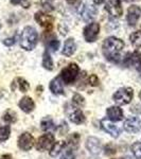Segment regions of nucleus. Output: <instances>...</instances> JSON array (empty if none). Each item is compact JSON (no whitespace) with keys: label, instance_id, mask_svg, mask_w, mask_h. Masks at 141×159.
<instances>
[{"label":"nucleus","instance_id":"obj_27","mask_svg":"<svg viewBox=\"0 0 141 159\" xmlns=\"http://www.w3.org/2000/svg\"><path fill=\"white\" fill-rule=\"evenodd\" d=\"M16 82H17L16 84L18 85L19 89H20V90H21L22 92H27L28 90H29L30 85H29V83H28V82L25 81V79L18 78V79H16Z\"/></svg>","mask_w":141,"mask_h":159},{"label":"nucleus","instance_id":"obj_20","mask_svg":"<svg viewBox=\"0 0 141 159\" xmlns=\"http://www.w3.org/2000/svg\"><path fill=\"white\" fill-rule=\"evenodd\" d=\"M76 46L74 43L73 38H68L67 40L64 43V49H63V54L65 56H71L75 52Z\"/></svg>","mask_w":141,"mask_h":159},{"label":"nucleus","instance_id":"obj_29","mask_svg":"<svg viewBox=\"0 0 141 159\" xmlns=\"http://www.w3.org/2000/svg\"><path fill=\"white\" fill-rule=\"evenodd\" d=\"M72 103L75 105V106L80 107L82 105H84V98L79 93H75L72 97Z\"/></svg>","mask_w":141,"mask_h":159},{"label":"nucleus","instance_id":"obj_32","mask_svg":"<svg viewBox=\"0 0 141 159\" xmlns=\"http://www.w3.org/2000/svg\"><path fill=\"white\" fill-rule=\"evenodd\" d=\"M48 46H49V48L52 51H57L58 47H60V42H58L57 39H52V40H50V42H49Z\"/></svg>","mask_w":141,"mask_h":159},{"label":"nucleus","instance_id":"obj_35","mask_svg":"<svg viewBox=\"0 0 141 159\" xmlns=\"http://www.w3.org/2000/svg\"><path fill=\"white\" fill-rule=\"evenodd\" d=\"M15 37H10V38H7V39L3 40V43L6 46H7V47H11V46H13L15 43Z\"/></svg>","mask_w":141,"mask_h":159},{"label":"nucleus","instance_id":"obj_41","mask_svg":"<svg viewBox=\"0 0 141 159\" xmlns=\"http://www.w3.org/2000/svg\"><path fill=\"white\" fill-rule=\"evenodd\" d=\"M139 97H140V99H141V91H140V93H139Z\"/></svg>","mask_w":141,"mask_h":159},{"label":"nucleus","instance_id":"obj_36","mask_svg":"<svg viewBox=\"0 0 141 159\" xmlns=\"http://www.w3.org/2000/svg\"><path fill=\"white\" fill-rule=\"evenodd\" d=\"M105 150H106V154H108V155H111V154H115L116 153V148H114V145L112 144H108L106 148H105Z\"/></svg>","mask_w":141,"mask_h":159},{"label":"nucleus","instance_id":"obj_31","mask_svg":"<svg viewBox=\"0 0 141 159\" xmlns=\"http://www.w3.org/2000/svg\"><path fill=\"white\" fill-rule=\"evenodd\" d=\"M13 4H20L24 7H30V0H11Z\"/></svg>","mask_w":141,"mask_h":159},{"label":"nucleus","instance_id":"obj_34","mask_svg":"<svg viewBox=\"0 0 141 159\" xmlns=\"http://www.w3.org/2000/svg\"><path fill=\"white\" fill-rule=\"evenodd\" d=\"M61 159H75V157H74L72 151L68 150V151H66V152L63 154V156L61 157Z\"/></svg>","mask_w":141,"mask_h":159},{"label":"nucleus","instance_id":"obj_12","mask_svg":"<svg viewBox=\"0 0 141 159\" xmlns=\"http://www.w3.org/2000/svg\"><path fill=\"white\" fill-rule=\"evenodd\" d=\"M124 129L129 133L135 134L141 129V120L137 117H130L124 121Z\"/></svg>","mask_w":141,"mask_h":159},{"label":"nucleus","instance_id":"obj_7","mask_svg":"<svg viewBox=\"0 0 141 159\" xmlns=\"http://www.w3.org/2000/svg\"><path fill=\"white\" fill-rule=\"evenodd\" d=\"M35 20H36L38 24L42 25L47 32L52 30L54 18H53L51 15L46 14V13H43V12H37L36 14H35Z\"/></svg>","mask_w":141,"mask_h":159},{"label":"nucleus","instance_id":"obj_1","mask_svg":"<svg viewBox=\"0 0 141 159\" xmlns=\"http://www.w3.org/2000/svg\"><path fill=\"white\" fill-rule=\"evenodd\" d=\"M123 49H124V42L114 36L106 38L102 46L105 58L112 63H119L121 61Z\"/></svg>","mask_w":141,"mask_h":159},{"label":"nucleus","instance_id":"obj_5","mask_svg":"<svg viewBox=\"0 0 141 159\" xmlns=\"http://www.w3.org/2000/svg\"><path fill=\"white\" fill-rule=\"evenodd\" d=\"M79 11V15L81 16V18L84 20V21H90L96 17L97 15V7L92 4H88V3H82L80 4L78 9Z\"/></svg>","mask_w":141,"mask_h":159},{"label":"nucleus","instance_id":"obj_6","mask_svg":"<svg viewBox=\"0 0 141 159\" xmlns=\"http://www.w3.org/2000/svg\"><path fill=\"white\" fill-rule=\"evenodd\" d=\"M100 33V25L98 22H91V24L87 25L83 30L84 38L87 43H93L97 40Z\"/></svg>","mask_w":141,"mask_h":159},{"label":"nucleus","instance_id":"obj_25","mask_svg":"<svg viewBox=\"0 0 141 159\" xmlns=\"http://www.w3.org/2000/svg\"><path fill=\"white\" fill-rule=\"evenodd\" d=\"M10 135H11V129L9 125L0 127V143L9 139Z\"/></svg>","mask_w":141,"mask_h":159},{"label":"nucleus","instance_id":"obj_19","mask_svg":"<svg viewBox=\"0 0 141 159\" xmlns=\"http://www.w3.org/2000/svg\"><path fill=\"white\" fill-rule=\"evenodd\" d=\"M69 119L73 123H75V124H82V123L85 121V117H84L83 111L79 108L72 109L69 112Z\"/></svg>","mask_w":141,"mask_h":159},{"label":"nucleus","instance_id":"obj_13","mask_svg":"<svg viewBox=\"0 0 141 159\" xmlns=\"http://www.w3.org/2000/svg\"><path fill=\"white\" fill-rule=\"evenodd\" d=\"M141 17V9L138 6H130L127 10L126 20L130 27H134Z\"/></svg>","mask_w":141,"mask_h":159},{"label":"nucleus","instance_id":"obj_8","mask_svg":"<svg viewBox=\"0 0 141 159\" xmlns=\"http://www.w3.org/2000/svg\"><path fill=\"white\" fill-rule=\"evenodd\" d=\"M105 10L109 13V15L112 17H120L123 13L121 1L120 0H107L105 4Z\"/></svg>","mask_w":141,"mask_h":159},{"label":"nucleus","instance_id":"obj_9","mask_svg":"<svg viewBox=\"0 0 141 159\" xmlns=\"http://www.w3.org/2000/svg\"><path fill=\"white\" fill-rule=\"evenodd\" d=\"M55 143L54 136L52 134H46L42 136V137L38 139L36 143V150L37 151H47L50 150L53 147V144Z\"/></svg>","mask_w":141,"mask_h":159},{"label":"nucleus","instance_id":"obj_40","mask_svg":"<svg viewBox=\"0 0 141 159\" xmlns=\"http://www.w3.org/2000/svg\"><path fill=\"white\" fill-rule=\"evenodd\" d=\"M125 2H133V1H136V0H123Z\"/></svg>","mask_w":141,"mask_h":159},{"label":"nucleus","instance_id":"obj_16","mask_svg":"<svg viewBox=\"0 0 141 159\" xmlns=\"http://www.w3.org/2000/svg\"><path fill=\"white\" fill-rule=\"evenodd\" d=\"M107 117L111 120V121H121L123 119V111L120 107L118 106H111L106 110Z\"/></svg>","mask_w":141,"mask_h":159},{"label":"nucleus","instance_id":"obj_28","mask_svg":"<svg viewBox=\"0 0 141 159\" xmlns=\"http://www.w3.org/2000/svg\"><path fill=\"white\" fill-rule=\"evenodd\" d=\"M132 152L137 159H141V142H135L132 145Z\"/></svg>","mask_w":141,"mask_h":159},{"label":"nucleus","instance_id":"obj_3","mask_svg":"<svg viewBox=\"0 0 141 159\" xmlns=\"http://www.w3.org/2000/svg\"><path fill=\"white\" fill-rule=\"evenodd\" d=\"M80 72V68L75 63L69 64L67 67H65L61 72V79L65 84H71L75 81L76 76Z\"/></svg>","mask_w":141,"mask_h":159},{"label":"nucleus","instance_id":"obj_22","mask_svg":"<svg viewBox=\"0 0 141 159\" xmlns=\"http://www.w3.org/2000/svg\"><path fill=\"white\" fill-rule=\"evenodd\" d=\"M40 126H42V129L45 130V132H50V130L56 129L54 122L52 121L51 118H45V119H43L42 123H40Z\"/></svg>","mask_w":141,"mask_h":159},{"label":"nucleus","instance_id":"obj_26","mask_svg":"<svg viewBox=\"0 0 141 159\" xmlns=\"http://www.w3.org/2000/svg\"><path fill=\"white\" fill-rule=\"evenodd\" d=\"M2 119L7 123H13L16 121V114H15L13 110H7V111H6V114L3 115Z\"/></svg>","mask_w":141,"mask_h":159},{"label":"nucleus","instance_id":"obj_37","mask_svg":"<svg viewBox=\"0 0 141 159\" xmlns=\"http://www.w3.org/2000/svg\"><path fill=\"white\" fill-rule=\"evenodd\" d=\"M0 159H12V156L9 155V154H6V155H2Z\"/></svg>","mask_w":141,"mask_h":159},{"label":"nucleus","instance_id":"obj_39","mask_svg":"<svg viewBox=\"0 0 141 159\" xmlns=\"http://www.w3.org/2000/svg\"><path fill=\"white\" fill-rule=\"evenodd\" d=\"M67 2H69V3H74V2L76 1V0H66Z\"/></svg>","mask_w":141,"mask_h":159},{"label":"nucleus","instance_id":"obj_15","mask_svg":"<svg viewBox=\"0 0 141 159\" xmlns=\"http://www.w3.org/2000/svg\"><path fill=\"white\" fill-rule=\"evenodd\" d=\"M86 148L92 155H98L101 152V142L94 137H89L86 141Z\"/></svg>","mask_w":141,"mask_h":159},{"label":"nucleus","instance_id":"obj_21","mask_svg":"<svg viewBox=\"0 0 141 159\" xmlns=\"http://www.w3.org/2000/svg\"><path fill=\"white\" fill-rule=\"evenodd\" d=\"M65 147H66V143L64 142V141H58V142L54 143L53 147L50 148V152H49L50 156L51 157H56V156L64 150Z\"/></svg>","mask_w":141,"mask_h":159},{"label":"nucleus","instance_id":"obj_11","mask_svg":"<svg viewBox=\"0 0 141 159\" xmlns=\"http://www.w3.org/2000/svg\"><path fill=\"white\" fill-rule=\"evenodd\" d=\"M34 145V138L29 133H24L18 138V148L22 151H30Z\"/></svg>","mask_w":141,"mask_h":159},{"label":"nucleus","instance_id":"obj_17","mask_svg":"<svg viewBox=\"0 0 141 159\" xmlns=\"http://www.w3.org/2000/svg\"><path fill=\"white\" fill-rule=\"evenodd\" d=\"M19 108L22 110V111L27 112V114H30L35 107L34 101L30 98V97H24L21 100L19 101Z\"/></svg>","mask_w":141,"mask_h":159},{"label":"nucleus","instance_id":"obj_14","mask_svg":"<svg viewBox=\"0 0 141 159\" xmlns=\"http://www.w3.org/2000/svg\"><path fill=\"white\" fill-rule=\"evenodd\" d=\"M101 127L114 138L119 137L120 133H121V130H120V129L117 126V125H115L114 123L108 121L107 119L101 120Z\"/></svg>","mask_w":141,"mask_h":159},{"label":"nucleus","instance_id":"obj_30","mask_svg":"<svg viewBox=\"0 0 141 159\" xmlns=\"http://www.w3.org/2000/svg\"><path fill=\"white\" fill-rule=\"evenodd\" d=\"M79 141H80V136L78 134H73V136H71V137L69 138V144H70L71 147H73L74 148H76L79 145Z\"/></svg>","mask_w":141,"mask_h":159},{"label":"nucleus","instance_id":"obj_24","mask_svg":"<svg viewBox=\"0 0 141 159\" xmlns=\"http://www.w3.org/2000/svg\"><path fill=\"white\" fill-rule=\"evenodd\" d=\"M130 40L134 47L140 48L141 47V31H136V32L132 33L130 36Z\"/></svg>","mask_w":141,"mask_h":159},{"label":"nucleus","instance_id":"obj_38","mask_svg":"<svg viewBox=\"0 0 141 159\" xmlns=\"http://www.w3.org/2000/svg\"><path fill=\"white\" fill-rule=\"evenodd\" d=\"M93 2L96 4H101V3H103V2H104V0H93Z\"/></svg>","mask_w":141,"mask_h":159},{"label":"nucleus","instance_id":"obj_23","mask_svg":"<svg viewBox=\"0 0 141 159\" xmlns=\"http://www.w3.org/2000/svg\"><path fill=\"white\" fill-rule=\"evenodd\" d=\"M43 66L47 70H52L53 69V61L48 51H45V53L43 55Z\"/></svg>","mask_w":141,"mask_h":159},{"label":"nucleus","instance_id":"obj_4","mask_svg":"<svg viewBox=\"0 0 141 159\" xmlns=\"http://www.w3.org/2000/svg\"><path fill=\"white\" fill-rule=\"evenodd\" d=\"M133 97H134L133 89L130 87H123L115 92L112 98L118 105H126L133 100Z\"/></svg>","mask_w":141,"mask_h":159},{"label":"nucleus","instance_id":"obj_18","mask_svg":"<svg viewBox=\"0 0 141 159\" xmlns=\"http://www.w3.org/2000/svg\"><path fill=\"white\" fill-rule=\"evenodd\" d=\"M50 90L52 91L53 94H64V88H63V83L61 82V76L58 78L53 79L52 81L50 82V86H49Z\"/></svg>","mask_w":141,"mask_h":159},{"label":"nucleus","instance_id":"obj_2","mask_svg":"<svg viewBox=\"0 0 141 159\" xmlns=\"http://www.w3.org/2000/svg\"><path fill=\"white\" fill-rule=\"evenodd\" d=\"M38 42V34L33 27H25L20 35V46L22 49L31 51L35 48Z\"/></svg>","mask_w":141,"mask_h":159},{"label":"nucleus","instance_id":"obj_33","mask_svg":"<svg viewBox=\"0 0 141 159\" xmlns=\"http://www.w3.org/2000/svg\"><path fill=\"white\" fill-rule=\"evenodd\" d=\"M89 84L91 86H98L99 85V78L96 75V74H92L89 78Z\"/></svg>","mask_w":141,"mask_h":159},{"label":"nucleus","instance_id":"obj_42","mask_svg":"<svg viewBox=\"0 0 141 159\" xmlns=\"http://www.w3.org/2000/svg\"><path fill=\"white\" fill-rule=\"evenodd\" d=\"M0 28H1V25H0Z\"/></svg>","mask_w":141,"mask_h":159},{"label":"nucleus","instance_id":"obj_10","mask_svg":"<svg viewBox=\"0 0 141 159\" xmlns=\"http://www.w3.org/2000/svg\"><path fill=\"white\" fill-rule=\"evenodd\" d=\"M125 65L132 66L137 71H141V53L135 51L133 53H129L124 61Z\"/></svg>","mask_w":141,"mask_h":159}]
</instances>
